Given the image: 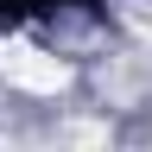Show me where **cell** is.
<instances>
[{"instance_id": "1", "label": "cell", "mask_w": 152, "mask_h": 152, "mask_svg": "<svg viewBox=\"0 0 152 152\" xmlns=\"http://www.w3.org/2000/svg\"><path fill=\"white\" fill-rule=\"evenodd\" d=\"M0 76L19 89V95H64L70 89V64L32 38H7L0 45Z\"/></svg>"}]
</instances>
